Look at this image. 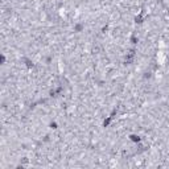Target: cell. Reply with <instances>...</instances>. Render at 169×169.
<instances>
[{
	"label": "cell",
	"mask_w": 169,
	"mask_h": 169,
	"mask_svg": "<svg viewBox=\"0 0 169 169\" xmlns=\"http://www.w3.org/2000/svg\"><path fill=\"white\" fill-rule=\"evenodd\" d=\"M129 138H131L132 142H140V138H139V136H136V135H131Z\"/></svg>",
	"instance_id": "7a4b0ae2"
},
{
	"label": "cell",
	"mask_w": 169,
	"mask_h": 169,
	"mask_svg": "<svg viewBox=\"0 0 169 169\" xmlns=\"http://www.w3.org/2000/svg\"><path fill=\"white\" fill-rule=\"evenodd\" d=\"M111 120H112V115H111V116H109V118H107V119L104 120L103 126H104V127H109V124H110V123H111Z\"/></svg>",
	"instance_id": "6da1fadb"
}]
</instances>
